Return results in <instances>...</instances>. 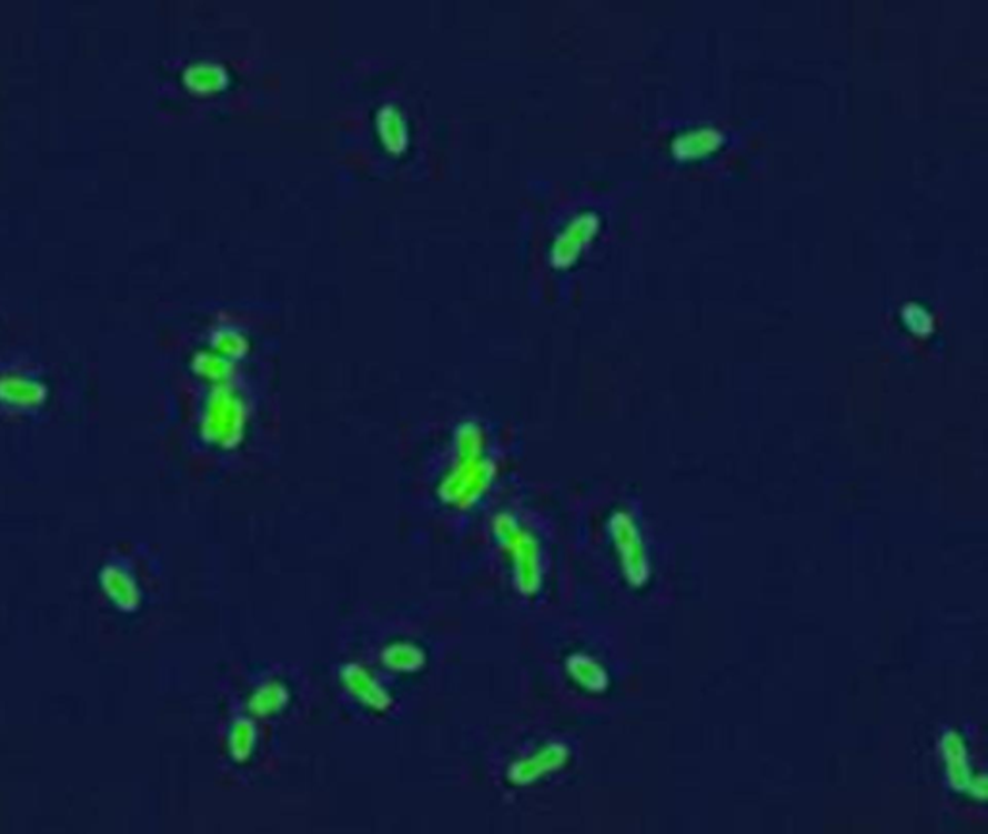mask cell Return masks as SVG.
I'll return each mask as SVG.
<instances>
[{
  "instance_id": "6da1fadb",
  "label": "cell",
  "mask_w": 988,
  "mask_h": 834,
  "mask_svg": "<svg viewBox=\"0 0 988 834\" xmlns=\"http://www.w3.org/2000/svg\"><path fill=\"white\" fill-rule=\"evenodd\" d=\"M485 446V433L475 425H467L457 433L456 459L438 485V496L444 506L473 509L487 495L496 475V464Z\"/></svg>"
},
{
  "instance_id": "7a4b0ae2",
  "label": "cell",
  "mask_w": 988,
  "mask_h": 834,
  "mask_svg": "<svg viewBox=\"0 0 988 834\" xmlns=\"http://www.w3.org/2000/svg\"><path fill=\"white\" fill-rule=\"evenodd\" d=\"M493 535L494 543L508 561L516 590L525 597H535L545 580L543 549L535 533L512 514H501L493 522Z\"/></svg>"
},
{
  "instance_id": "3957f363",
  "label": "cell",
  "mask_w": 988,
  "mask_h": 834,
  "mask_svg": "<svg viewBox=\"0 0 988 834\" xmlns=\"http://www.w3.org/2000/svg\"><path fill=\"white\" fill-rule=\"evenodd\" d=\"M244 400L226 389H216L206 400L201 415V435L206 443L230 451L242 443L245 433Z\"/></svg>"
},
{
  "instance_id": "277c9868",
  "label": "cell",
  "mask_w": 988,
  "mask_h": 834,
  "mask_svg": "<svg viewBox=\"0 0 988 834\" xmlns=\"http://www.w3.org/2000/svg\"><path fill=\"white\" fill-rule=\"evenodd\" d=\"M611 533H613L616 553L619 554V564L624 570V576L627 577L629 584L639 587L649 580L651 564L634 518L626 512L614 514L611 520Z\"/></svg>"
},
{
  "instance_id": "5b68a950",
  "label": "cell",
  "mask_w": 988,
  "mask_h": 834,
  "mask_svg": "<svg viewBox=\"0 0 988 834\" xmlns=\"http://www.w3.org/2000/svg\"><path fill=\"white\" fill-rule=\"evenodd\" d=\"M340 682L346 687L347 694L352 695L355 702L365 710L386 713L394 705V700L389 694V690L383 686V682H379L373 672L357 663L346 665L340 671Z\"/></svg>"
},
{
  "instance_id": "8992f818",
  "label": "cell",
  "mask_w": 988,
  "mask_h": 834,
  "mask_svg": "<svg viewBox=\"0 0 988 834\" xmlns=\"http://www.w3.org/2000/svg\"><path fill=\"white\" fill-rule=\"evenodd\" d=\"M942 755H945L946 773L951 786L959 792H969L971 796L985 797V776L971 773V763L967 757V747L964 740L956 732H946L942 738Z\"/></svg>"
},
{
  "instance_id": "52a82bcc",
  "label": "cell",
  "mask_w": 988,
  "mask_h": 834,
  "mask_svg": "<svg viewBox=\"0 0 988 834\" xmlns=\"http://www.w3.org/2000/svg\"><path fill=\"white\" fill-rule=\"evenodd\" d=\"M568 757V747L562 744H548L532 755H525L524 760L516 761L508 768V781L516 786L537 783L538 778L561 771Z\"/></svg>"
},
{
  "instance_id": "ba28073f",
  "label": "cell",
  "mask_w": 988,
  "mask_h": 834,
  "mask_svg": "<svg viewBox=\"0 0 988 834\" xmlns=\"http://www.w3.org/2000/svg\"><path fill=\"white\" fill-rule=\"evenodd\" d=\"M101 590L122 613H133L141 603V590L132 570L122 562H109L99 574Z\"/></svg>"
},
{
  "instance_id": "9c48e42d",
  "label": "cell",
  "mask_w": 988,
  "mask_h": 834,
  "mask_svg": "<svg viewBox=\"0 0 988 834\" xmlns=\"http://www.w3.org/2000/svg\"><path fill=\"white\" fill-rule=\"evenodd\" d=\"M47 400V386L36 376L22 373L0 375V402L18 410H33Z\"/></svg>"
},
{
  "instance_id": "30bf717a",
  "label": "cell",
  "mask_w": 988,
  "mask_h": 834,
  "mask_svg": "<svg viewBox=\"0 0 988 834\" xmlns=\"http://www.w3.org/2000/svg\"><path fill=\"white\" fill-rule=\"evenodd\" d=\"M597 219L591 214H583L572 222L558 244L554 245V261L558 265H569L582 253L583 245L589 244L591 238L597 232Z\"/></svg>"
},
{
  "instance_id": "8fae6325",
  "label": "cell",
  "mask_w": 988,
  "mask_h": 834,
  "mask_svg": "<svg viewBox=\"0 0 988 834\" xmlns=\"http://www.w3.org/2000/svg\"><path fill=\"white\" fill-rule=\"evenodd\" d=\"M290 692L286 684H282L281 680H266L263 684L255 687V692L250 695V713L258 719H269V716L279 715L286 705H289Z\"/></svg>"
},
{
  "instance_id": "7c38bea8",
  "label": "cell",
  "mask_w": 988,
  "mask_h": 834,
  "mask_svg": "<svg viewBox=\"0 0 988 834\" xmlns=\"http://www.w3.org/2000/svg\"><path fill=\"white\" fill-rule=\"evenodd\" d=\"M569 679L587 690V692H603L608 686V674L605 669L589 655H572L566 661Z\"/></svg>"
},
{
  "instance_id": "4fadbf2b",
  "label": "cell",
  "mask_w": 988,
  "mask_h": 834,
  "mask_svg": "<svg viewBox=\"0 0 988 834\" xmlns=\"http://www.w3.org/2000/svg\"><path fill=\"white\" fill-rule=\"evenodd\" d=\"M381 661H383V665L389 671L410 674V672H417L423 669V665H425V653L417 645H413V643H392L389 647H384L383 653H381Z\"/></svg>"
},
{
  "instance_id": "5bb4252c",
  "label": "cell",
  "mask_w": 988,
  "mask_h": 834,
  "mask_svg": "<svg viewBox=\"0 0 988 834\" xmlns=\"http://www.w3.org/2000/svg\"><path fill=\"white\" fill-rule=\"evenodd\" d=\"M720 143H723V135L716 130H708V128L692 130L674 141V155L679 159H695V157L705 155L708 151L713 153Z\"/></svg>"
},
{
  "instance_id": "9a60e30c",
  "label": "cell",
  "mask_w": 988,
  "mask_h": 834,
  "mask_svg": "<svg viewBox=\"0 0 988 834\" xmlns=\"http://www.w3.org/2000/svg\"><path fill=\"white\" fill-rule=\"evenodd\" d=\"M258 746V731L255 724L250 719H238L230 726L229 731V753L236 763H245L251 760V755Z\"/></svg>"
},
{
  "instance_id": "2e32d148",
  "label": "cell",
  "mask_w": 988,
  "mask_h": 834,
  "mask_svg": "<svg viewBox=\"0 0 988 834\" xmlns=\"http://www.w3.org/2000/svg\"><path fill=\"white\" fill-rule=\"evenodd\" d=\"M214 78V68L206 67V64H198V67L190 68V72H188V80L195 86V88H206L209 83L213 82Z\"/></svg>"
}]
</instances>
